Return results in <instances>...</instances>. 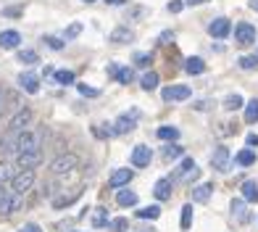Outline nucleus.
Returning a JSON list of instances; mask_svg holds the SVG:
<instances>
[{
	"label": "nucleus",
	"instance_id": "53",
	"mask_svg": "<svg viewBox=\"0 0 258 232\" xmlns=\"http://www.w3.org/2000/svg\"><path fill=\"white\" fill-rule=\"evenodd\" d=\"M74 232H79V229H74Z\"/></svg>",
	"mask_w": 258,
	"mask_h": 232
},
{
	"label": "nucleus",
	"instance_id": "43",
	"mask_svg": "<svg viewBox=\"0 0 258 232\" xmlns=\"http://www.w3.org/2000/svg\"><path fill=\"white\" fill-rule=\"evenodd\" d=\"M182 8H184V3H182V0H171V3H169V11H171V14H179Z\"/></svg>",
	"mask_w": 258,
	"mask_h": 232
},
{
	"label": "nucleus",
	"instance_id": "27",
	"mask_svg": "<svg viewBox=\"0 0 258 232\" xmlns=\"http://www.w3.org/2000/svg\"><path fill=\"white\" fill-rule=\"evenodd\" d=\"M53 79L58 85H74V72H69V69H61V72H53Z\"/></svg>",
	"mask_w": 258,
	"mask_h": 232
},
{
	"label": "nucleus",
	"instance_id": "37",
	"mask_svg": "<svg viewBox=\"0 0 258 232\" xmlns=\"http://www.w3.org/2000/svg\"><path fill=\"white\" fill-rule=\"evenodd\" d=\"M163 156H166V158H179V156H182V148H179V145H171V143H169L166 148H163Z\"/></svg>",
	"mask_w": 258,
	"mask_h": 232
},
{
	"label": "nucleus",
	"instance_id": "48",
	"mask_svg": "<svg viewBox=\"0 0 258 232\" xmlns=\"http://www.w3.org/2000/svg\"><path fill=\"white\" fill-rule=\"evenodd\" d=\"M105 3H108V6H121L124 0H105Z\"/></svg>",
	"mask_w": 258,
	"mask_h": 232
},
{
	"label": "nucleus",
	"instance_id": "45",
	"mask_svg": "<svg viewBox=\"0 0 258 232\" xmlns=\"http://www.w3.org/2000/svg\"><path fill=\"white\" fill-rule=\"evenodd\" d=\"M161 42H174V32H163L161 34Z\"/></svg>",
	"mask_w": 258,
	"mask_h": 232
},
{
	"label": "nucleus",
	"instance_id": "31",
	"mask_svg": "<svg viewBox=\"0 0 258 232\" xmlns=\"http://www.w3.org/2000/svg\"><path fill=\"white\" fill-rule=\"evenodd\" d=\"M242 103H245L242 95H237V92H234V95H227V98H224V108H227V111H237Z\"/></svg>",
	"mask_w": 258,
	"mask_h": 232
},
{
	"label": "nucleus",
	"instance_id": "13",
	"mask_svg": "<svg viewBox=\"0 0 258 232\" xmlns=\"http://www.w3.org/2000/svg\"><path fill=\"white\" fill-rule=\"evenodd\" d=\"M208 32H211V37H216V40H224L227 34L232 32L229 19H214V21L208 24Z\"/></svg>",
	"mask_w": 258,
	"mask_h": 232
},
{
	"label": "nucleus",
	"instance_id": "24",
	"mask_svg": "<svg viewBox=\"0 0 258 232\" xmlns=\"http://www.w3.org/2000/svg\"><path fill=\"white\" fill-rule=\"evenodd\" d=\"M116 203L119 206H137V193L135 190H119L116 193Z\"/></svg>",
	"mask_w": 258,
	"mask_h": 232
},
{
	"label": "nucleus",
	"instance_id": "40",
	"mask_svg": "<svg viewBox=\"0 0 258 232\" xmlns=\"http://www.w3.org/2000/svg\"><path fill=\"white\" fill-rule=\"evenodd\" d=\"M79 92L85 98H98L100 95V90H95V87H87V85H79Z\"/></svg>",
	"mask_w": 258,
	"mask_h": 232
},
{
	"label": "nucleus",
	"instance_id": "8",
	"mask_svg": "<svg viewBox=\"0 0 258 232\" xmlns=\"http://www.w3.org/2000/svg\"><path fill=\"white\" fill-rule=\"evenodd\" d=\"M177 177H179L182 182H187V185H192L198 177H201V169L195 166L192 158H184L182 164H179V174H177Z\"/></svg>",
	"mask_w": 258,
	"mask_h": 232
},
{
	"label": "nucleus",
	"instance_id": "10",
	"mask_svg": "<svg viewBox=\"0 0 258 232\" xmlns=\"http://www.w3.org/2000/svg\"><path fill=\"white\" fill-rule=\"evenodd\" d=\"M19 87L29 92V95H37L40 92V77L34 74V72H24V74H19Z\"/></svg>",
	"mask_w": 258,
	"mask_h": 232
},
{
	"label": "nucleus",
	"instance_id": "9",
	"mask_svg": "<svg viewBox=\"0 0 258 232\" xmlns=\"http://www.w3.org/2000/svg\"><path fill=\"white\" fill-rule=\"evenodd\" d=\"M232 216L237 224H248L250 222V208H248V201L242 198H234L232 201Z\"/></svg>",
	"mask_w": 258,
	"mask_h": 232
},
{
	"label": "nucleus",
	"instance_id": "16",
	"mask_svg": "<svg viewBox=\"0 0 258 232\" xmlns=\"http://www.w3.org/2000/svg\"><path fill=\"white\" fill-rule=\"evenodd\" d=\"M108 74L116 79V82H121V85H129L135 79V69H119L116 64H111L108 66Z\"/></svg>",
	"mask_w": 258,
	"mask_h": 232
},
{
	"label": "nucleus",
	"instance_id": "52",
	"mask_svg": "<svg viewBox=\"0 0 258 232\" xmlns=\"http://www.w3.org/2000/svg\"><path fill=\"white\" fill-rule=\"evenodd\" d=\"M255 55H258V50H255Z\"/></svg>",
	"mask_w": 258,
	"mask_h": 232
},
{
	"label": "nucleus",
	"instance_id": "42",
	"mask_svg": "<svg viewBox=\"0 0 258 232\" xmlns=\"http://www.w3.org/2000/svg\"><path fill=\"white\" fill-rule=\"evenodd\" d=\"M79 32H82V24H72V27L66 29V40H72V37H77Z\"/></svg>",
	"mask_w": 258,
	"mask_h": 232
},
{
	"label": "nucleus",
	"instance_id": "38",
	"mask_svg": "<svg viewBox=\"0 0 258 232\" xmlns=\"http://www.w3.org/2000/svg\"><path fill=\"white\" fill-rule=\"evenodd\" d=\"M150 61H153V53H137L135 55V64L137 66H150Z\"/></svg>",
	"mask_w": 258,
	"mask_h": 232
},
{
	"label": "nucleus",
	"instance_id": "46",
	"mask_svg": "<svg viewBox=\"0 0 258 232\" xmlns=\"http://www.w3.org/2000/svg\"><path fill=\"white\" fill-rule=\"evenodd\" d=\"M248 145H250V148H255V145H258V135H255V132H250V135H248Z\"/></svg>",
	"mask_w": 258,
	"mask_h": 232
},
{
	"label": "nucleus",
	"instance_id": "29",
	"mask_svg": "<svg viewBox=\"0 0 258 232\" xmlns=\"http://www.w3.org/2000/svg\"><path fill=\"white\" fill-rule=\"evenodd\" d=\"M234 161H237L240 166H250V164H255V153L248 148V150H240L237 156H234Z\"/></svg>",
	"mask_w": 258,
	"mask_h": 232
},
{
	"label": "nucleus",
	"instance_id": "36",
	"mask_svg": "<svg viewBox=\"0 0 258 232\" xmlns=\"http://www.w3.org/2000/svg\"><path fill=\"white\" fill-rule=\"evenodd\" d=\"M108 227H111L113 232H126V227H129V224H126V219H124V216H119V219H111Z\"/></svg>",
	"mask_w": 258,
	"mask_h": 232
},
{
	"label": "nucleus",
	"instance_id": "5",
	"mask_svg": "<svg viewBox=\"0 0 258 232\" xmlns=\"http://www.w3.org/2000/svg\"><path fill=\"white\" fill-rule=\"evenodd\" d=\"M229 161H232V156H229V148L227 145H219L214 153H211V166H214L216 171H229Z\"/></svg>",
	"mask_w": 258,
	"mask_h": 232
},
{
	"label": "nucleus",
	"instance_id": "3",
	"mask_svg": "<svg viewBox=\"0 0 258 232\" xmlns=\"http://www.w3.org/2000/svg\"><path fill=\"white\" fill-rule=\"evenodd\" d=\"M77 166H79V156H74V153H63V156L53 158L50 171L55 174V177H63V174H72Z\"/></svg>",
	"mask_w": 258,
	"mask_h": 232
},
{
	"label": "nucleus",
	"instance_id": "2",
	"mask_svg": "<svg viewBox=\"0 0 258 232\" xmlns=\"http://www.w3.org/2000/svg\"><path fill=\"white\" fill-rule=\"evenodd\" d=\"M27 150H40V135L29 132V130H21V132H16L14 153H27Z\"/></svg>",
	"mask_w": 258,
	"mask_h": 232
},
{
	"label": "nucleus",
	"instance_id": "23",
	"mask_svg": "<svg viewBox=\"0 0 258 232\" xmlns=\"http://www.w3.org/2000/svg\"><path fill=\"white\" fill-rule=\"evenodd\" d=\"M108 208H103V206H98L95 208V214H92V227L95 229H100V227H108Z\"/></svg>",
	"mask_w": 258,
	"mask_h": 232
},
{
	"label": "nucleus",
	"instance_id": "41",
	"mask_svg": "<svg viewBox=\"0 0 258 232\" xmlns=\"http://www.w3.org/2000/svg\"><path fill=\"white\" fill-rule=\"evenodd\" d=\"M6 106H8V92H6L3 87H0V116L6 113Z\"/></svg>",
	"mask_w": 258,
	"mask_h": 232
},
{
	"label": "nucleus",
	"instance_id": "15",
	"mask_svg": "<svg viewBox=\"0 0 258 232\" xmlns=\"http://www.w3.org/2000/svg\"><path fill=\"white\" fill-rule=\"evenodd\" d=\"M150 158H153V153H150L148 145H135V150H132V166H150Z\"/></svg>",
	"mask_w": 258,
	"mask_h": 232
},
{
	"label": "nucleus",
	"instance_id": "47",
	"mask_svg": "<svg viewBox=\"0 0 258 232\" xmlns=\"http://www.w3.org/2000/svg\"><path fill=\"white\" fill-rule=\"evenodd\" d=\"M190 6H203V3H208V0H187Z\"/></svg>",
	"mask_w": 258,
	"mask_h": 232
},
{
	"label": "nucleus",
	"instance_id": "26",
	"mask_svg": "<svg viewBox=\"0 0 258 232\" xmlns=\"http://www.w3.org/2000/svg\"><path fill=\"white\" fill-rule=\"evenodd\" d=\"M140 87H143V90H156L158 87V74L156 72H148V74H143V79H140Z\"/></svg>",
	"mask_w": 258,
	"mask_h": 232
},
{
	"label": "nucleus",
	"instance_id": "11",
	"mask_svg": "<svg viewBox=\"0 0 258 232\" xmlns=\"http://www.w3.org/2000/svg\"><path fill=\"white\" fill-rule=\"evenodd\" d=\"M234 40H237V45H253L255 42V27H250V24H237V29H234Z\"/></svg>",
	"mask_w": 258,
	"mask_h": 232
},
{
	"label": "nucleus",
	"instance_id": "17",
	"mask_svg": "<svg viewBox=\"0 0 258 232\" xmlns=\"http://www.w3.org/2000/svg\"><path fill=\"white\" fill-rule=\"evenodd\" d=\"M129 182H132V171L129 169H116L111 174V180H108L111 188H124V185H129Z\"/></svg>",
	"mask_w": 258,
	"mask_h": 232
},
{
	"label": "nucleus",
	"instance_id": "35",
	"mask_svg": "<svg viewBox=\"0 0 258 232\" xmlns=\"http://www.w3.org/2000/svg\"><path fill=\"white\" fill-rule=\"evenodd\" d=\"M190 224H192V206L187 203L182 208V229H190Z\"/></svg>",
	"mask_w": 258,
	"mask_h": 232
},
{
	"label": "nucleus",
	"instance_id": "20",
	"mask_svg": "<svg viewBox=\"0 0 258 232\" xmlns=\"http://www.w3.org/2000/svg\"><path fill=\"white\" fill-rule=\"evenodd\" d=\"M132 40H135V34L129 32L126 27H116L111 32V42H116V45H126V42H132Z\"/></svg>",
	"mask_w": 258,
	"mask_h": 232
},
{
	"label": "nucleus",
	"instance_id": "32",
	"mask_svg": "<svg viewBox=\"0 0 258 232\" xmlns=\"http://www.w3.org/2000/svg\"><path fill=\"white\" fill-rule=\"evenodd\" d=\"M137 216H140V219H158V216H161V208H158V206L137 208Z\"/></svg>",
	"mask_w": 258,
	"mask_h": 232
},
{
	"label": "nucleus",
	"instance_id": "1",
	"mask_svg": "<svg viewBox=\"0 0 258 232\" xmlns=\"http://www.w3.org/2000/svg\"><path fill=\"white\" fill-rule=\"evenodd\" d=\"M34 188V169H21L11 177V190L16 195H27Z\"/></svg>",
	"mask_w": 258,
	"mask_h": 232
},
{
	"label": "nucleus",
	"instance_id": "22",
	"mask_svg": "<svg viewBox=\"0 0 258 232\" xmlns=\"http://www.w3.org/2000/svg\"><path fill=\"white\" fill-rule=\"evenodd\" d=\"M184 72L187 74H203L206 72V61H203V58H187V61H184Z\"/></svg>",
	"mask_w": 258,
	"mask_h": 232
},
{
	"label": "nucleus",
	"instance_id": "33",
	"mask_svg": "<svg viewBox=\"0 0 258 232\" xmlns=\"http://www.w3.org/2000/svg\"><path fill=\"white\" fill-rule=\"evenodd\" d=\"M240 69H245V72H253V69H258V55H242V58H240Z\"/></svg>",
	"mask_w": 258,
	"mask_h": 232
},
{
	"label": "nucleus",
	"instance_id": "49",
	"mask_svg": "<svg viewBox=\"0 0 258 232\" xmlns=\"http://www.w3.org/2000/svg\"><path fill=\"white\" fill-rule=\"evenodd\" d=\"M248 6H250L253 11H258V0H248Z\"/></svg>",
	"mask_w": 258,
	"mask_h": 232
},
{
	"label": "nucleus",
	"instance_id": "50",
	"mask_svg": "<svg viewBox=\"0 0 258 232\" xmlns=\"http://www.w3.org/2000/svg\"><path fill=\"white\" fill-rule=\"evenodd\" d=\"M135 232H156V229H135Z\"/></svg>",
	"mask_w": 258,
	"mask_h": 232
},
{
	"label": "nucleus",
	"instance_id": "30",
	"mask_svg": "<svg viewBox=\"0 0 258 232\" xmlns=\"http://www.w3.org/2000/svg\"><path fill=\"white\" fill-rule=\"evenodd\" d=\"M158 137H161V140L174 143V140H179V130H177V127H161V130H158Z\"/></svg>",
	"mask_w": 258,
	"mask_h": 232
},
{
	"label": "nucleus",
	"instance_id": "14",
	"mask_svg": "<svg viewBox=\"0 0 258 232\" xmlns=\"http://www.w3.org/2000/svg\"><path fill=\"white\" fill-rule=\"evenodd\" d=\"M21 45V34L16 29H6V32H0V48L3 50H14Z\"/></svg>",
	"mask_w": 258,
	"mask_h": 232
},
{
	"label": "nucleus",
	"instance_id": "25",
	"mask_svg": "<svg viewBox=\"0 0 258 232\" xmlns=\"http://www.w3.org/2000/svg\"><path fill=\"white\" fill-rule=\"evenodd\" d=\"M19 61L24 64V66H34V64L40 61V55H37V50L27 48V50H19Z\"/></svg>",
	"mask_w": 258,
	"mask_h": 232
},
{
	"label": "nucleus",
	"instance_id": "44",
	"mask_svg": "<svg viewBox=\"0 0 258 232\" xmlns=\"http://www.w3.org/2000/svg\"><path fill=\"white\" fill-rule=\"evenodd\" d=\"M19 232H42V229H40L37 224H24V227H21Z\"/></svg>",
	"mask_w": 258,
	"mask_h": 232
},
{
	"label": "nucleus",
	"instance_id": "51",
	"mask_svg": "<svg viewBox=\"0 0 258 232\" xmlns=\"http://www.w3.org/2000/svg\"><path fill=\"white\" fill-rule=\"evenodd\" d=\"M85 3H95V0H85Z\"/></svg>",
	"mask_w": 258,
	"mask_h": 232
},
{
	"label": "nucleus",
	"instance_id": "18",
	"mask_svg": "<svg viewBox=\"0 0 258 232\" xmlns=\"http://www.w3.org/2000/svg\"><path fill=\"white\" fill-rule=\"evenodd\" d=\"M211 193H214V185H195L192 188V203H206L211 198Z\"/></svg>",
	"mask_w": 258,
	"mask_h": 232
},
{
	"label": "nucleus",
	"instance_id": "39",
	"mask_svg": "<svg viewBox=\"0 0 258 232\" xmlns=\"http://www.w3.org/2000/svg\"><path fill=\"white\" fill-rule=\"evenodd\" d=\"M45 45H48V48H53V50H63V40H58V37H45Z\"/></svg>",
	"mask_w": 258,
	"mask_h": 232
},
{
	"label": "nucleus",
	"instance_id": "7",
	"mask_svg": "<svg viewBox=\"0 0 258 232\" xmlns=\"http://www.w3.org/2000/svg\"><path fill=\"white\" fill-rule=\"evenodd\" d=\"M42 161V150H27V153H16V166L19 169H34Z\"/></svg>",
	"mask_w": 258,
	"mask_h": 232
},
{
	"label": "nucleus",
	"instance_id": "4",
	"mask_svg": "<svg viewBox=\"0 0 258 232\" xmlns=\"http://www.w3.org/2000/svg\"><path fill=\"white\" fill-rule=\"evenodd\" d=\"M137 119H140V111H137V108H132L129 113H121L119 119H116V124H113V135H124V132H129V130H135Z\"/></svg>",
	"mask_w": 258,
	"mask_h": 232
},
{
	"label": "nucleus",
	"instance_id": "34",
	"mask_svg": "<svg viewBox=\"0 0 258 232\" xmlns=\"http://www.w3.org/2000/svg\"><path fill=\"white\" fill-rule=\"evenodd\" d=\"M16 174V169L11 166V164H0V185L3 182H11V177Z\"/></svg>",
	"mask_w": 258,
	"mask_h": 232
},
{
	"label": "nucleus",
	"instance_id": "21",
	"mask_svg": "<svg viewBox=\"0 0 258 232\" xmlns=\"http://www.w3.org/2000/svg\"><path fill=\"white\" fill-rule=\"evenodd\" d=\"M242 201H248V203H258V182H253V180L242 182Z\"/></svg>",
	"mask_w": 258,
	"mask_h": 232
},
{
	"label": "nucleus",
	"instance_id": "12",
	"mask_svg": "<svg viewBox=\"0 0 258 232\" xmlns=\"http://www.w3.org/2000/svg\"><path fill=\"white\" fill-rule=\"evenodd\" d=\"M161 95H163V100H166V103H174V100H187V98H190V87H187V85H171V87L163 90Z\"/></svg>",
	"mask_w": 258,
	"mask_h": 232
},
{
	"label": "nucleus",
	"instance_id": "6",
	"mask_svg": "<svg viewBox=\"0 0 258 232\" xmlns=\"http://www.w3.org/2000/svg\"><path fill=\"white\" fill-rule=\"evenodd\" d=\"M32 119H34V113H32L29 108H19L16 116H14V119H11V124H8V132H21V130H27V127L32 124Z\"/></svg>",
	"mask_w": 258,
	"mask_h": 232
},
{
	"label": "nucleus",
	"instance_id": "28",
	"mask_svg": "<svg viewBox=\"0 0 258 232\" xmlns=\"http://www.w3.org/2000/svg\"><path fill=\"white\" fill-rule=\"evenodd\" d=\"M245 122H248V124H255L258 122V98L248 100V108H245Z\"/></svg>",
	"mask_w": 258,
	"mask_h": 232
},
{
	"label": "nucleus",
	"instance_id": "19",
	"mask_svg": "<svg viewBox=\"0 0 258 232\" xmlns=\"http://www.w3.org/2000/svg\"><path fill=\"white\" fill-rule=\"evenodd\" d=\"M153 193H156L158 201H169V198H171V180H166V177L158 180L156 188H153Z\"/></svg>",
	"mask_w": 258,
	"mask_h": 232
}]
</instances>
